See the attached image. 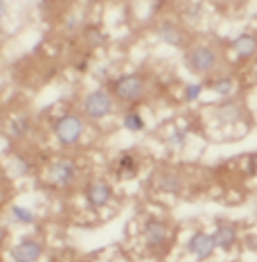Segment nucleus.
Returning a JSON list of instances; mask_svg holds the SVG:
<instances>
[{
  "instance_id": "obj_21",
  "label": "nucleus",
  "mask_w": 257,
  "mask_h": 262,
  "mask_svg": "<svg viewBox=\"0 0 257 262\" xmlns=\"http://www.w3.org/2000/svg\"><path fill=\"white\" fill-rule=\"evenodd\" d=\"M169 143H174V145H185V134H180V131H174V134L169 136Z\"/></svg>"
},
{
  "instance_id": "obj_3",
  "label": "nucleus",
  "mask_w": 257,
  "mask_h": 262,
  "mask_svg": "<svg viewBox=\"0 0 257 262\" xmlns=\"http://www.w3.org/2000/svg\"><path fill=\"white\" fill-rule=\"evenodd\" d=\"M113 95L108 91H104V89H100V91H92V93H88V95L84 97V113L88 118H92V120H102V118H106L108 113L113 111Z\"/></svg>"
},
{
  "instance_id": "obj_16",
  "label": "nucleus",
  "mask_w": 257,
  "mask_h": 262,
  "mask_svg": "<svg viewBox=\"0 0 257 262\" xmlns=\"http://www.w3.org/2000/svg\"><path fill=\"white\" fill-rule=\"evenodd\" d=\"M212 91H215L217 95H221V97L232 95V91H235V81H232L230 77H219L215 84H212Z\"/></svg>"
},
{
  "instance_id": "obj_6",
  "label": "nucleus",
  "mask_w": 257,
  "mask_h": 262,
  "mask_svg": "<svg viewBox=\"0 0 257 262\" xmlns=\"http://www.w3.org/2000/svg\"><path fill=\"white\" fill-rule=\"evenodd\" d=\"M43 255V244L36 239H23L12 249V258L16 262H39Z\"/></svg>"
},
{
  "instance_id": "obj_17",
  "label": "nucleus",
  "mask_w": 257,
  "mask_h": 262,
  "mask_svg": "<svg viewBox=\"0 0 257 262\" xmlns=\"http://www.w3.org/2000/svg\"><path fill=\"white\" fill-rule=\"evenodd\" d=\"M122 124H124V127H127L129 131H142V127H145V120L140 118V113H135V111H129L127 116H124Z\"/></svg>"
},
{
  "instance_id": "obj_15",
  "label": "nucleus",
  "mask_w": 257,
  "mask_h": 262,
  "mask_svg": "<svg viewBox=\"0 0 257 262\" xmlns=\"http://www.w3.org/2000/svg\"><path fill=\"white\" fill-rule=\"evenodd\" d=\"M118 172L122 174V177H135V172H138V167H135V158L131 154H122L118 161Z\"/></svg>"
},
{
  "instance_id": "obj_12",
  "label": "nucleus",
  "mask_w": 257,
  "mask_h": 262,
  "mask_svg": "<svg viewBox=\"0 0 257 262\" xmlns=\"http://www.w3.org/2000/svg\"><path fill=\"white\" fill-rule=\"evenodd\" d=\"M212 237H215V244L219 249L230 251L235 247V242H237V228H235L230 222H221V224H217Z\"/></svg>"
},
{
  "instance_id": "obj_1",
  "label": "nucleus",
  "mask_w": 257,
  "mask_h": 262,
  "mask_svg": "<svg viewBox=\"0 0 257 262\" xmlns=\"http://www.w3.org/2000/svg\"><path fill=\"white\" fill-rule=\"evenodd\" d=\"M219 54L210 46H194L185 52V66L196 75H207L217 68Z\"/></svg>"
},
{
  "instance_id": "obj_14",
  "label": "nucleus",
  "mask_w": 257,
  "mask_h": 262,
  "mask_svg": "<svg viewBox=\"0 0 257 262\" xmlns=\"http://www.w3.org/2000/svg\"><path fill=\"white\" fill-rule=\"evenodd\" d=\"M232 50L237 52V57L248 59L257 52V36L255 34H239L237 39L232 41Z\"/></svg>"
},
{
  "instance_id": "obj_2",
  "label": "nucleus",
  "mask_w": 257,
  "mask_h": 262,
  "mask_svg": "<svg viewBox=\"0 0 257 262\" xmlns=\"http://www.w3.org/2000/svg\"><path fill=\"white\" fill-rule=\"evenodd\" d=\"M54 136H57V140L61 145L79 143L81 136H84V120L79 116H75V113H65V116L59 118L57 124H54Z\"/></svg>"
},
{
  "instance_id": "obj_8",
  "label": "nucleus",
  "mask_w": 257,
  "mask_h": 262,
  "mask_svg": "<svg viewBox=\"0 0 257 262\" xmlns=\"http://www.w3.org/2000/svg\"><path fill=\"white\" fill-rule=\"evenodd\" d=\"M111 196H113V190L106 181H92V183H88V188H86V199H88V204L95 206V208H104V206L111 201Z\"/></svg>"
},
{
  "instance_id": "obj_10",
  "label": "nucleus",
  "mask_w": 257,
  "mask_h": 262,
  "mask_svg": "<svg viewBox=\"0 0 257 262\" xmlns=\"http://www.w3.org/2000/svg\"><path fill=\"white\" fill-rule=\"evenodd\" d=\"M244 118V106L237 102H223L215 108V120L219 124H237Z\"/></svg>"
},
{
  "instance_id": "obj_18",
  "label": "nucleus",
  "mask_w": 257,
  "mask_h": 262,
  "mask_svg": "<svg viewBox=\"0 0 257 262\" xmlns=\"http://www.w3.org/2000/svg\"><path fill=\"white\" fill-rule=\"evenodd\" d=\"M27 129H30V118L27 116H20L16 118L12 122V127H9V131H12V136H25Z\"/></svg>"
},
{
  "instance_id": "obj_7",
  "label": "nucleus",
  "mask_w": 257,
  "mask_h": 262,
  "mask_svg": "<svg viewBox=\"0 0 257 262\" xmlns=\"http://www.w3.org/2000/svg\"><path fill=\"white\" fill-rule=\"evenodd\" d=\"M188 249H190V253L196 255L199 260H205L215 253L217 244H215V237L207 235V233H194L192 239L188 242Z\"/></svg>"
},
{
  "instance_id": "obj_23",
  "label": "nucleus",
  "mask_w": 257,
  "mask_h": 262,
  "mask_svg": "<svg viewBox=\"0 0 257 262\" xmlns=\"http://www.w3.org/2000/svg\"><path fill=\"white\" fill-rule=\"evenodd\" d=\"M7 14V5H5V0H0V18Z\"/></svg>"
},
{
  "instance_id": "obj_5",
  "label": "nucleus",
  "mask_w": 257,
  "mask_h": 262,
  "mask_svg": "<svg viewBox=\"0 0 257 262\" xmlns=\"http://www.w3.org/2000/svg\"><path fill=\"white\" fill-rule=\"evenodd\" d=\"M169 239V226L160 220H147L145 224V242L149 249L165 247Z\"/></svg>"
},
{
  "instance_id": "obj_11",
  "label": "nucleus",
  "mask_w": 257,
  "mask_h": 262,
  "mask_svg": "<svg viewBox=\"0 0 257 262\" xmlns=\"http://www.w3.org/2000/svg\"><path fill=\"white\" fill-rule=\"evenodd\" d=\"M156 34H158V39L160 41H165V43H169V46H174V48H178V46H183L185 43L183 30H180L174 20H162V23L158 25Z\"/></svg>"
},
{
  "instance_id": "obj_22",
  "label": "nucleus",
  "mask_w": 257,
  "mask_h": 262,
  "mask_svg": "<svg viewBox=\"0 0 257 262\" xmlns=\"http://www.w3.org/2000/svg\"><path fill=\"white\" fill-rule=\"evenodd\" d=\"M248 172H250V174H257V156H250V161H248Z\"/></svg>"
},
{
  "instance_id": "obj_20",
  "label": "nucleus",
  "mask_w": 257,
  "mask_h": 262,
  "mask_svg": "<svg viewBox=\"0 0 257 262\" xmlns=\"http://www.w3.org/2000/svg\"><path fill=\"white\" fill-rule=\"evenodd\" d=\"M201 91H203V86L201 84H190L188 89H185V100H190V102L196 100V97L201 95Z\"/></svg>"
},
{
  "instance_id": "obj_13",
  "label": "nucleus",
  "mask_w": 257,
  "mask_h": 262,
  "mask_svg": "<svg viewBox=\"0 0 257 262\" xmlns=\"http://www.w3.org/2000/svg\"><path fill=\"white\" fill-rule=\"evenodd\" d=\"M183 177L176 172H160L156 177V188L158 190H162V192H172V194H176L183 190Z\"/></svg>"
},
{
  "instance_id": "obj_19",
  "label": "nucleus",
  "mask_w": 257,
  "mask_h": 262,
  "mask_svg": "<svg viewBox=\"0 0 257 262\" xmlns=\"http://www.w3.org/2000/svg\"><path fill=\"white\" fill-rule=\"evenodd\" d=\"M12 215H14L20 224H32V222H34V215H32V212L27 210V208H23V206H14V208H12Z\"/></svg>"
},
{
  "instance_id": "obj_4",
  "label": "nucleus",
  "mask_w": 257,
  "mask_h": 262,
  "mask_svg": "<svg viewBox=\"0 0 257 262\" xmlns=\"http://www.w3.org/2000/svg\"><path fill=\"white\" fill-rule=\"evenodd\" d=\"M113 93L122 102H135L145 93V79L140 75H122L113 86Z\"/></svg>"
},
{
  "instance_id": "obj_9",
  "label": "nucleus",
  "mask_w": 257,
  "mask_h": 262,
  "mask_svg": "<svg viewBox=\"0 0 257 262\" xmlns=\"http://www.w3.org/2000/svg\"><path fill=\"white\" fill-rule=\"evenodd\" d=\"M50 174H52V181L54 183L70 185L75 181V177H77V165H75L73 161H68V158H61V161H57L50 167Z\"/></svg>"
}]
</instances>
